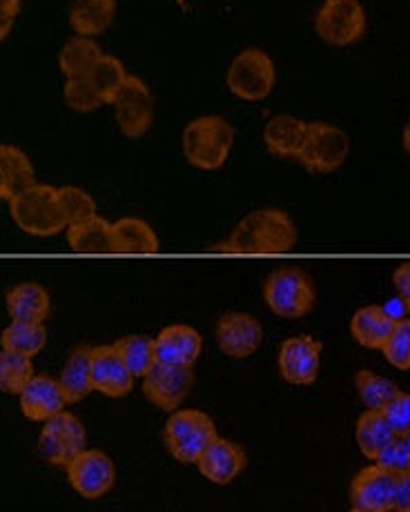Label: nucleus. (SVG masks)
I'll return each mask as SVG.
<instances>
[{"label":"nucleus","mask_w":410,"mask_h":512,"mask_svg":"<svg viewBox=\"0 0 410 512\" xmlns=\"http://www.w3.org/2000/svg\"><path fill=\"white\" fill-rule=\"evenodd\" d=\"M297 245V228L290 216L275 208L250 212L232 230L230 239L221 243L217 252L243 256L288 254Z\"/></svg>","instance_id":"nucleus-1"},{"label":"nucleus","mask_w":410,"mask_h":512,"mask_svg":"<svg viewBox=\"0 0 410 512\" xmlns=\"http://www.w3.org/2000/svg\"><path fill=\"white\" fill-rule=\"evenodd\" d=\"M183 156L205 172L221 170L234 145V127L221 116H199L183 130Z\"/></svg>","instance_id":"nucleus-2"},{"label":"nucleus","mask_w":410,"mask_h":512,"mask_svg":"<svg viewBox=\"0 0 410 512\" xmlns=\"http://www.w3.org/2000/svg\"><path fill=\"white\" fill-rule=\"evenodd\" d=\"M14 223L23 232L32 236H54L67 230V219L63 212L58 187L34 183L9 201Z\"/></svg>","instance_id":"nucleus-3"},{"label":"nucleus","mask_w":410,"mask_h":512,"mask_svg":"<svg viewBox=\"0 0 410 512\" xmlns=\"http://www.w3.org/2000/svg\"><path fill=\"white\" fill-rule=\"evenodd\" d=\"M217 426L203 410H174L165 421L163 439L170 455L181 464L197 466L199 457L217 439Z\"/></svg>","instance_id":"nucleus-4"},{"label":"nucleus","mask_w":410,"mask_h":512,"mask_svg":"<svg viewBox=\"0 0 410 512\" xmlns=\"http://www.w3.org/2000/svg\"><path fill=\"white\" fill-rule=\"evenodd\" d=\"M263 299L277 317L301 319L315 305V285L301 268H281L266 279Z\"/></svg>","instance_id":"nucleus-5"},{"label":"nucleus","mask_w":410,"mask_h":512,"mask_svg":"<svg viewBox=\"0 0 410 512\" xmlns=\"http://www.w3.org/2000/svg\"><path fill=\"white\" fill-rule=\"evenodd\" d=\"M228 90L241 101H263L275 90L277 67L263 49H243L228 70Z\"/></svg>","instance_id":"nucleus-6"},{"label":"nucleus","mask_w":410,"mask_h":512,"mask_svg":"<svg viewBox=\"0 0 410 512\" xmlns=\"http://www.w3.org/2000/svg\"><path fill=\"white\" fill-rule=\"evenodd\" d=\"M350 139L337 125L324 121L308 123L306 143L301 147L299 163L315 174H330L348 161Z\"/></svg>","instance_id":"nucleus-7"},{"label":"nucleus","mask_w":410,"mask_h":512,"mask_svg":"<svg viewBox=\"0 0 410 512\" xmlns=\"http://www.w3.org/2000/svg\"><path fill=\"white\" fill-rule=\"evenodd\" d=\"M366 12L359 0H326L315 16L319 38L328 45L346 47L366 34Z\"/></svg>","instance_id":"nucleus-8"},{"label":"nucleus","mask_w":410,"mask_h":512,"mask_svg":"<svg viewBox=\"0 0 410 512\" xmlns=\"http://www.w3.org/2000/svg\"><path fill=\"white\" fill-rule=\"evenodd\" d=\"M116 125L128 139H141L154 121V98L139 76H128L112 101Z\"/></svg>","instance_id":"nucleus-9"},{"label":"nucleus","mask_w":410,"mask_h":512,"mask_svg":"<svg viewBox=\"0 0 410 512\" xmlns=\"http://www.w3.org/2000/svg\"><path fill=\"white\" fill-rule=\"evenodd\" d=\"M65 470L70 486L83 499H101L116 484L114 461L101 450H81Z\"/></svg>","instance_id":"nucleus-10"},{"label":"nucleus","mask_w":410,"mask_h":512,"mask_svg":"<svg viewBox=\"0 0 410 512\" xmlns=\"http://www.w3.org/2000/svg\"><path fill=\"white\" fill-rule=\"evenodd\" d=\"M321 341L310 334H299L281 343L279 372L292 386H310L319 377L321 368Z\"/></svg>","instance_id":"nucleus-11"},{"label":"nucleus","mask_w":410,"mask_h":512,"mask_svg":"<svg viewBox=\"0 0 410 512\" xmlns=\"http://www.w3.org/2000/svg\"><path fill=\"white\" fill-rule=\"evenodd\" d=\"M194 386V370L181 366H165L154 363L152 370L143 377V392L156 408L165 412L179 410L181 403L188 399Z\"/></svg>","instance_id":"nucleus-12"},{"label":"nucleus","mask_w":410,"mask_h":512,"mask_svg":"<svg viewBox=\"0 0 410 512\" xmlns=\"http://www.w3.org/2000/svg\"><path fill=\"white\" fill-rule=\"evenodd\" d=\"M263 341L259 319L246 312H228L217 321L219 350L230 359H248Z\"/></svg>","instance_id":"nucleus-13"},{"label":"nucleus","mask_w":410,"mask_h":512,"mask_svg":"<svg viewBox=\"0 0 410 512\" xmlns=\"http://www.w3.org/2000/svg\"><path fill=\"white\" fill-rule=\"evenodd\" d=\"M397 477L379 466L359 470L350 484V501L355 508L370 512H393Z\"/></svg>","instance_id":"nucleus-14"},{"label":"nucleus","mask_w":410,"mask_h":512,"mask_svg":"<svg viewBox=\"0 0 410 512\" xmlns=\"http://www.w3.org/2000/svg\"><path fill=\"white\" fill-rule=\"evenodd\" d=\"M248 457L239 443L217 437L197 461L201 475L217 486H228L246 470Z\"/></svg>","instance_id":"nucleus-15"},{"label":"nucleus","mask_w":410,"mask_h":512,"mask_svg":"<svg viewBox=\"0 0 410 512\" xmlns=\"http://www.w3.org/2000/svg\"><path fill=\"white\" fill-rule=\"evenodd\" d=\"M203 350V337L197 328L183 326H168L159 332L154 339V352L156 363H165V366H181L192 368Z\"/></svg>","instance_id":"nucleus-16"},{"label":"nucleus","mask_w":410,"mask_h":512,"mask_svg":"<svg viewBox=\"0 0 410 512\" xmlns=\"http://www.w3.org/2000/svg\"><path fill=\"white\" fill-rule=\"evenodd\" d=\"M92 386L110 399L128 397L132 392L134 374L114 346L92 348Z\"/></svg>","instance_id":"nucleus-17"},{"label":"nucleus","mask_w":410,"mask_h":512,"mask_svg":"<svg viewBox=\"0 0 410 512\" xmlns=\"http://www.w3.org/2000/svg\"><path fill=\"white\" fill-rule=\"evenodd\" d=\"M23 415L29 421L45 423L58 412H63L67 406V399L63 395V388L58 379L45 377V374H34V379L27 383L25 390L18 395Z\"/></svg>","instance_id":"nucleus-18"},{"label":"nucleus","mask_w":410,"mask_h":512,"mask_svg":"<svg viewBox=\"0 0 410 512\" xmlns=\"http://www.w3.org/2000/svg\"><path fill=\"white\" fill-rule=\"evenodd\" d=\"M308 136V123L301 121L297 116L279 114L272 116L263 130V141L270 154L279 156V159H299L301 147L306 143Z\"/></svg>","instance_id":"nucleus-19"},{"label":"nucleus","mask_w":410,"mask_h":512,"mask_svg":"<svg viewBox=\"0 0 410 512\" xmlns=\"http://www.w3.org/2000/svg\"><path fill=\"white\" fill-rule=\"evenodd\" d=\"M397 321L399 319L388 314V310L382 308V305H366V308H359L353 314V319H350V332H353L359 346L382 350Z\"/></svg>","instance_id":"nucleus-20"},{"label":"nucleus","mask_w":410,"mask_h":512,"mask_svg":"<svg viewBox=\"0 0 410 512\" xmlns=\"http://www.w3.org/2000/svg\"><path fill=\"white\" fill-rule=\"evenodd\" d=\"M34 185V165L16 145L0 143V201H12Z\"/></svg>","instance_id":"nucleus-21"},{"label":"nucleus","mask_w":410,"mask_h":512,"mask_svg":"<svg viewBox=\"0 0 410 512\" xmlns=\"http://www.w3.org/2000/svg\"><path fill=\"white\" fill-rule=\"evenodd\" d=\"M50 294L38 283H21L7 292V312L18 323H45L50 317Z\"/></svg>","instance_id":"nucleus-22"},{"label":"nucleus","mask_w":410,"mask_h":512,"mask_svg":"<svg viewBox=\"0 0 410 512\" xmlns=\"http://www.w3.org/2000/svg\"><path fill=\"white\" fill-rule=\"evenodd\" d=\"M112 245L114 254H156L159 252V236L152 230L150 223L134 216H125L112 223Z\"/></svg>","instance_id":"nucleus-23"},{"label":"nucleus","mask_w":410,"mask_h":512,"mask_svg":"<svg viewBox=\"0 0 410 512\" xmlns=\"http://www.w3.org/2000/svg\"><path fill=\"white\" fill-rule=\"evenodd\" d=\"M116 18V0H74L70 25L76 36H101Z\"/></svg>","instance_id":"nucleus-24"},{"label":"nucleus","mask_w":410,"mask_h":512,"mask_svg":"<svg viewBox=\"0 0 410 512\" xmlns=\"http://www.w3.org/2000/svg\"><path fill=\"white\" fill-rule=\"evenodd\" d=\"M63 388V395L67 403L83 401L90 392H94L92 386V348L81 346L74 348L70 357L65 361V368L58 379Z\"/></svg>","instance_id":"nucleus-25"},{"label":"nucleus","mask_w":410,"mask_h":512,"mask_svg":"<svg viewBox=\"0 0 410 512\" xmlns=\"http://www.w3.org/2000/svg\"><path fill=\"white\" fill-rule=\"evenodd\" d=\"M67 243L76 254H114L112 223L103 216L90 221L67 225Z\"/></svg>","instance_id":"nucleus-26"},{"label":"nucleus","mask_w":410,"mask_h":512,"mask_svg":"<svg viewBox=\"0 0 410 512\" xmlns=\"http://www.w3.org/2000/svg\"><path fill=\"white\" fill-rule=\"evenodd\" d=\"M355 439H357L359 450L364 452L368 459L375 461L379 452H382L390 441L397 439V432L384 417V412L366 410L357 421Z\"/></svg>","instance_id":"nucleus-27"},{"label":"nucleus","mask_w":410,"mask_h":512,"mask_svg":"<svg viewBox=\"0 0 410 512\" xmlns=\"http://www.w3.org/2000/svg\"><path fill=\"white\" fill-rule=\"evenodd\" d=\"M103 56L99 43L87 36H74L58 54V67L65 78H83L92 72L96 61Z\"/></svg>","instance_id":"nucleus-28"},{"label":"nucleus","mask_w":410,"mask_h":512,"mask_svg":"<svg viewBox=\"0 0 410 512\" xmlns=\"http://www.w3.org/2000/svg\"><path fill=\"white\" fill-rule=\"evenodd\" d=\"M47 330L45 323H18L12 321L0 332V348L23 354V357L34 359L38 352L45 348Z\"/></svg>","instance_id":"nucleus-29"},{"label":"nucleus","mask_w":410,"mask_h":512,"mask_svg":"<svg viewBox=\"0 0 410 512\" xmlns=\"http://www.w3.org/2000/svg\"><path fill=\"white\" fill-rule=\"evenodd\" d=\"M114 348L121 354V359L125 366H128V370L134 374V379H143L156 363L154 339L145 337V334H130V337H123L114 343Z\"/></svg>","instance_id":"nucleus-30"},{"label":"nucleus","mask_w":410,"mask_h":512,"mask_svg":"<svg viewBox=\"0 0 410 512\" xmlns=\"http://www.w3.org/2000/svg\"><path fill=\"white\" fill-rule=\"evenodd\" d=\"M87 81H90L94 90L99 92L105 105H112L114 96L119 94L123 83L128 81V72H125V67L119 58L103 54L92 67V72L87 74Z\"/></svg>","instance_id":"nucleus-31"},{"label":"nucleus","mask_w":410,"mask_h":512,"mask_svg":"<svg viewBox=\"0 0 410 512\" xmlns=\"http://www.w3.org/2000/svg\"><path fill=\"white\" fill-rule=\"evenodd\" d=\"M355 388L366 410H379V412H382L390 403V399L399 392V388L393 381L373 370H359L355 374Z\"/></svg>","instance_id":"nucleus-32"},{"label":"nucleus","mask_w":410,"mask_h":512,"mask_svg":"<svg viewBox=\"0 0 410 512\" xmlns=\"http://www.w3.org/2000/svg\"><path fill=\"white\" fill-rule=\"evenodd\" d=\"M32 379V359L9 350H0V392H5V395H21Z\"/></svg>","instance_id":"nucleus-33"},{"label":"nucleus","mask_w":410,"mask_h":512,"mask_svg":"<svg viewBox=\"0 0 410 512\" xmlns=\"http://www.w3.org/2000/svg\"><path fill=\"white\" fill-rule=\"evenodd\" d=\"M58 199H61L67 225H76L99 216V212H96V201L85 190H81V187H58Z\"/></svg>","instance_id":"nucleus-34"},{"label":"nucleus","mask_w":410,"mask_h":512,"mask_svg":"<svg viewBox=\"0 0 410 512\" xmlns=\"http://www.w3.org/2000/svg\"><path fill=\"white\" fill-rule=\"evenodd\" d=\"M63 98L65 105L70 107L74 112H96L103 103V98L99 96V92L94 90L92 83L87 81V76L83 78H67L65 87H63Z\"/></svg>","instance_id":"nucleus-35"},{"label":"nucleus","mask_w":410,"mask_h":512,"mask_svg":"<svg viewBox=\"0 0 410 512\" xmlns=\"http://www.w3.org/2000/svg\"><path fill=\"white\" fill-rule=\"evenodd\" d=\"M386 361L397 370H410V319H399L382 348Z\"/></svg>","instance_id":"nucleus-36"},{"label":"nucleus","mask_w":410,"mask_h":512,"mask_svg":"<svg viewBox=\"0 0 410 512\" xmlns=\"http://www.w3.org/2000/svg\"><path fill=\"white\" fill-rule=\"evenodd\" d=\"M45 426L56 430L58 435H61L67 441V446L72 448L74 455H78V452L85 450V441H87L85 426H83L81 419L72 415V412H67V410L58 412L56 417H52L50 421H45Z\"/></svg>","instance_id":"nucleus-37"},{"label":"nucleus","mask_w":410,"mask_h":512,"mask_svg":"<svg viewBox=\"0 0 410 512\" xmlns=\"http://www.w3.org/2000/svg\"><path fill=\"white\" fill-rule=\"evenodd\" d=\"M38 452L52 466H67L76 457L72 448L67 446V441L56 430L47 426H43L41 437H38Z\"/></svg>","instance_id":"nucleus-38"},{"label":"nucleus","mask_w":410,"mask_h":512,"mask_svg":"<svg viewBox=\"0 0 410 512\" xmlns=\"http://www.w3.org/2000/svg\"><path fill=\"white\" fill-rule=\"evenodd\" d=\"M375 466H379L382 470L390 472V475H404V472L410 470V459L402 437H397L388 443V446L379 452L375 459Z\"/></svg>","instance_id":"nucleus-39"},{"label":"nucleus","mask_w":410,"mask_h":512,"mask_svg":"<svg viewBox=\"0 0 410 512\" xmlns=\"http://www.w3.org/2000/svg\"><path fill=\"white\" fill-rule=\"evenodd\" d=\"M390 426L397 432V437L410 432V395L399 390L397 395L390 399L388 406L382 410Z\"/></svg>","instance_id":"nucleus-40"},{"label":"nucleus","mask_w":410,"mask_h":512,"mask_svg":"<svg viewBox=\"0 0 410 512\" xmlns=\"http://www.w3.org/2000/svg\"><path fill=\"white\" fill-rule=\"evenodd\" d=\"M393 285L397 290V297L402 301L404 308L410 312V261L402 263L393 272Z\"/></svg>","instance_id":"nucleus-41"},{"label":"nucleus","mask_w":410,"mask_h":512,"mask_svg":"<svg viewBox=\"0 0 410 512\" xmlns=\"http://www.w3.org/2000/svg\"><path fill=\"white\" fill-rule=\"evenodd\" d=\"M393 512H410V470L404 475H397Z\"/></svg>","instance_id":"nucleus-42"},{"label":"nucleus","mask_w":410,"mask_h":512,"mask_svg":"<svg viewBox=\"0 0 410 512\" xmlns=\"http://www.w3.org/2000/svg\"><path fill=\"white\" fill-rule=\"evenodd\" d=\"M12 27H14V16H9L7 12L0 9V43H3L9 36V32H12Z\"/></svg>","instance_id":"nucleus-43"},{"label":"nucleus","mask_w":410,"mask_h":512,"mask_svg":"<svg viewBox=\"0 0 410 512\" xmlns=\"http://www.w3.org/2000/svg\"><path fill=\"white\" fill-rule=\"evenodd\" d=\"M21 5H23V0H0V9L14 18L18 16V12H21Z\"/></svg>","instance_id":"nucleus-44"},{"label":"nucleus","mask_w":410,"mask_h":512,"mask_svg":"<svg viewBox=\"0 0 410 512\" xmlns=\"http://www.w3.org/2000/svg\"><path fill=\"white\" fill-rule=\"evenodd\" d=\"M404 150L410 154V116H408V121H406V127H404Z\"/></svg>","instance_id":"nucleus-45"},{"label":"nucleus","mask_w":410,"mask_h":512,"mask_svg":"<svg viewBox=\"0 0 410 512\" xmlns=\"http://www.w3.org/2000/svg\"><path fill=\"white\" fill-rule=\"evenodd\" d=\"M402 441H404L406 452H408V459H410V432H406V435H402Z\"/></svg>","instance_id":"nucleus-46"},{"label":"nucleus","mask_w":410,"mask_h":512,"mask_svg":"<svg viewBox=\"0 0 410 512\" xmlns=\"http://www.w3.org/2000/svg\"><path fill=\"white\" fill-rule=\"evenodd\" d=\"M350 512H370V510H364V508H355V506H353V510H350Z\"/></svg>","instance_id":"nucleus-47"}]
</instances>
